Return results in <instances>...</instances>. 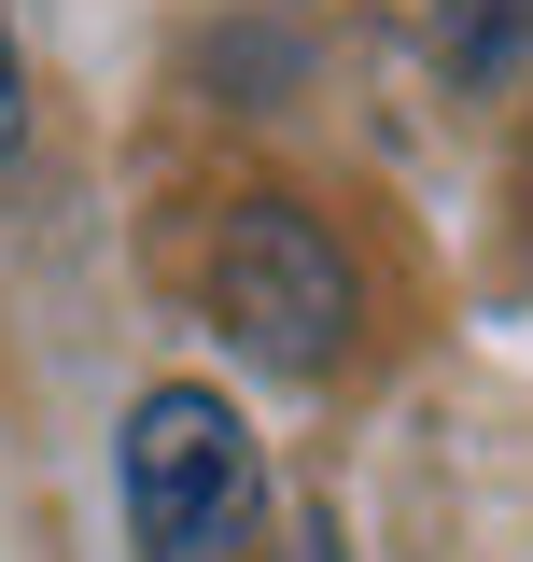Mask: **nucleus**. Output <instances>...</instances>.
<instances>
[{"label": "nucleus", "mask_w": 533, "mask_h": 562, "mask_svg": "<svg viewBox=\"0 0 533 562\" xmlns=\"http://www.w3.org/2000/svg\"><path fill=\"white\" fill-rule=\"evenodd\" d=\"M435 57L450 85H506L533 57V0H435Z\"/></svg>", "instance_id": "nucleus-3"}, {"label": "nucleus", "mask_w": 533, "mask_h": 562, "mask_svg": "<svg viewBox=\"0 0 533 562\" xmlns=\"http://www.w3.org/2000/svg\"><path fill=\"white\" fill-rule=\"evenodd\" d=\"M211 324L266 380H337L365 338V281H351V254L309 198H239L211 225Z\"/></svg>", "instance_id": "nucleus-1"}, {"label": "nucleus", "mask_w": 533, "mask_h": 562, "mask_svg": "<svg viewBox=\"0 0 533 562\" xmlns=\"http://www.w3.org/2000/svg\"><path fill=\"white\" fill-rule=\"evenodd\" d=\"M266 506V464H253V422L197 394V380H155L127 408V535L140 562H225Z\"/></svg>", "instance_id": "nucleus-2"}, {"label": "nucleus", "mask_w": 533, "mask_h": 562, "mask_svg": "<svg viewBox=\"0 0 533 562\" xmlns=\"http://www.w3.org/2000/svg\"><path fill=\"white\" fill-rule=\"evenodd\" d=\"M29 140V70H14V29H0V155Z\"/></svg>", "instance_id": "nucleus-5"}, {"label": "nucleus", "mask_w": 533, "mask_h": 562, "mask_svg": "<svg viewBox=\"0 0 533 562\" xmlns=\"http://www.w3.org/2000/svg\"><path fill=\"white\" fill-rule=\"evenodd\" d=\"M239 562H351V549H337V520H281V535L239 549Z\"/></svg>", "instance_id": "nucleus-4"}]
</instances>
